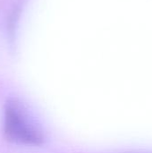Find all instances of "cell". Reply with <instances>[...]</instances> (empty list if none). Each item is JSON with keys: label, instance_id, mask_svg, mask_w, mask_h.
I'll return each mask as SVG.
<instances>
[{"label": "cell", "instance_id": "2", "mask_svg": "<svg viewBox=\"0 0 152 153\" xmlns=\"http://www.w3.org/2000/svg\"><path fill=\"white\" fill-rule=\"evenodd\" d=\"M20 6L21 5H18L13 10V12H12V13L10 15L9 21H8V30H9L11 34L13 33V30H14V27H15V22H17L18 16L20 14Z\"/></svg>", "mask_w": 152, "mask_h": 153}, {"label": "cell", "instance_id": "1", "mask_svg": "<svg viewBox=\"0 0 152 153\" xmlns=\"http://www.w3.org/2000/svg\"><path fill=\"white\" fill-rule=\"evenodd\" d=\"M4 134L9 142L26 144L40 145L43 135L29 121L22 106L14 99L8 100L4 107Z\"/></svg>", "mask_w": 152, "mask_h": 153}]
</instances>
